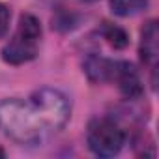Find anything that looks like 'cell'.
Returning <instances> with one entry per match:
<instances>
[{"label": "cell", "mask_w": 159, "mask_h": 159, "mask_svg": "<svg viewBox=\"0 0 159 159\" xmlns=\"http://www.w3.org/2000/svg\"><path fill=\"white\" fill-rule=\"evenodd\" d=\"M86 142L98 157H114L125 144V133L114 120L96 118L86 129Z\"/></svg>", "instance_id": "obj_4"}, {"label": "cell", "mask_w": 159, "mask_h": 159, "mask_svg": "<svg viewBox=\"0 0 159 159\" xmlns=\"http://www.w3.org/2000/svg\"><path fill=\"white\" fill-rule=\"evenodd\" d=\"M111 81L118 84L120 92L127 98H137L142 92L140 86V79L139 73L135 71V67L129 62H122V60H114V69H112V77Z\"/></svg>", "instance_id": "obj_5"}, {"label": "cell", "mask_w": 159, "mask_h": 159, "mask_svg": "<svg viewBox=\"0 0 159 159\" xmlns=\"http://www.w3.org/2000/svg\"><path fill=\"white\" fill-rule=\"evenodd\" d=\"M148 6V0H111V10L114 15L131 17L140 13Z\"/></svg>", "instance_id": "obj_8"}, {"label": "cell", "mask_w": 159, "mask_h": 159, "mask_svg": "<svg viewBox=\"0 0 159 159\" xmlns=\"http://www.w3.org/2000/svg\"><path fill=\"white\" fill-rule=\"evenodd\" d=\"M39 39H41V25H39V21L34 15L25 13L19 19L15 36L4 47L2 58L8 64H11V66H19V64L30 62L38 54Z\"/></svg>", "instance_id": "obj_2"}, {"label": "cell", "mask_w": 159, "mask_h": 159, "mask_svg": "<svg viewBox=\"0 0 159 159\" xmlns=\"http://www.w3.org/2000/svg\"><path fill=\"white\" fill-rule=\"evenodd\" d=\"M10 19H11V13H10V8L6 4H0V38H4L8 34V28H10Z\"/></svg>", "instance_id": "obj_10"}, {"label": "cell", "mask_w": 159, "mask_h": 159, "mask_svg": "<svg viewBox=\"0 0 159 159\" xmlns=\"http://www.w3.org/2000/svg\"><path fill=\"white\" fill-rule=\"evenodd\" d=\"M0 131L21 146L39 144L49 135L32 101L19 98L0 101Z\"/></svg>", "instance_id": "obj_1"}, {"label": "cell", "mask_w": 159, "mask_h": 159, "mask_svg": "<svg viewBox=\"0 0 159 159\" xmlns=\"http://www.w3.org/2000/svg\"><path fill=\"white\" fill-rule=\"evenodd\" d=\"M2 155H4V152H2V150H0V157H2Z\"/></svg>", "instance_id": "obj_12"}, {"label": "cell", "mask_w": 159, "mask_h": 159, "mask_svg": "<svg viewBox=\"0 0 159 159\" xmlns=\"http://www.w3.org/2000/svg\"><path fill=\"white\" fill-rule=\"evenodd\" d=\"M83 2H96V0H83Z\"/></svg>", "instance_id": "obj_11"}, {"label": "cell", "mask_w": 159, "mask_h": 159, "mask_svg": "<svg viewBox=\"0 0 159 159\" xmlns=\"http://www.w3.org/2000/svg\"><path fill=\"white\" fill-rule=\"evenodd\" d=\"M103 36H105V39H107L114 49H124V47L129 43V38H127L125 30L120 28V26L109 25V23H105V26H103Z\"/></svg>", "instance_id": "obj_9"}, {"label": "cell", "mask_w": 159, "mask_h": 159, "mask_svg": "<svg viewBox=\"0 0 159 159\" xmlns=\"http://www.w3.org/2000/svg\"><path fill=\"white\" fill-rule=\"evenodd\" d=\"M112 69H114V60H109V58L90 56V58L84 62V71H86L88 79H90V81H94V83L111 81Z\"/></svg>", "instance_id": "obj_7"}, {"label": "cell", "mask_w": 159, "mask_h": 159, "mask_svg": "<svg viewBox=\"0 0 159 159\" xmlns=\"http://www.w3.org/2000/svg\"><path fill=\"white\" fill-rule=\"evenodd\" d=\"M140 58L146 66H150L152 69L157 64V54H159V32H157V23L150 21L142 32H140Z\"/></svg>", "instance_id": "obj_6"}, {"label": "cell", "mask_w": 159, "mask_h": 159, "mask_svg": "<svg viewBox=\"0 0 159 159\" xmlns=\"http://www.w3.org/2000/svg\"><path fill=\"white\" fill-rule=\"evenodd\" d=\"M30 101L49 133L60 131L71 116V103L67 96L56 88H39L30 96Z\"/></svg>", "instance_id": "obj_3"}]
</instances>
